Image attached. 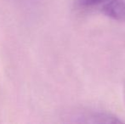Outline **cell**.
Instances as JSON below:
<instances>
[{
  "instance_id": "1",
  "label": "cell",
  "mask_w": 125,
  "mask_h": 124,
  "mask_svg": "<svg viewBox=\"0 0 125 124\" xmlns=\"http://www.w3.org/2000/svg\"><path fill=\"white\" fill-rule=\"evenodd\" d=\"M106 16L117 21H125V0H108L102 6Z\"/></svg>"
},
{
  "instance_id": "2",
  "label": "cell",
  "mask_w": 125,
  "mask_h": 124,
  "mask_svg": "<svg viewBox=\"0 0 125 124\" xmlns=\"http://www.w3.org/2000/svg\"><path fill=\"white\" fill-rule=\"evenodd\" d=\"M108 0H77V3L82 8H94L97 6H103Z\"/></svg>"
},
{
  "instance_id": "3",
  "label": "cell",
  "mask_w": 125,
  "mask_h": 124,
  "mask_svg": "<svg viewBox=\"0 0 125 124\" xmlns=\"http://www.w3.org/2000/svg\"><path fill=\"white\" fill-rule=\"evenodd\" d=\"M123 96H124V100L125 103V83L124 85V88H123Z\"/></svg>"
}]
</instances>
